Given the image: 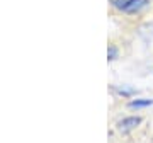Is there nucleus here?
<instances>
[{"mask_svg":"<svg viewBox=\"0 0 153 143\" xmlns=\"http://www.w3.org/2000/svg\"><path fill=\"white\" fill-rule=\"evenodd\" d=\"M153 104V101L152 99H136V101H131V102H129V107H133V109H134V107H148V106H152Z\"/></svg>","mask_w":153,"mask_h":143,"instance_id":"obj_3","label":"nucleus"},{"mask_svg":"<svg viewBox=\"0 0 153 143\" xmlns=\"http://www.w3.org/2000/svg\"><path fill=\"white\" fill-rule=\"evenodd\" d=\"M140 123H141V118H138V116H129V118H124L123 121L117 123V128H119L123 133H128V131H131V130H134Z\"/></svg>","mask_w":153,"mask_h":143,"instance_id":"obj_2","label":"nucleus"},{"mask_svg":"<svg viewBox=\"0 0 153 143\" xmlns=\"http://www.w3.org/2000/svg\"><path fill=\"white\" fill-rule=\"evenodd\" d=\"M107 56H109V60H114V58H116V48H114V46H109V50H107Z\"/></svg>","mask_w":153,"mask_h":143,"instance_id":"obj_4","label":"nucleus"},{"mask_svg":"<svg viewBox=\"0 0 153 143\" xmlns=\"http://www.w3.org/2000/svg\"><path fill=\"white\" fill-rule=\"evenodd\" d=\"M112 7L126 14H136L148 5V0H111Z\"/></svg>","mask_w":153,"mask_h":143,"instance_id":"obj_1","label":"nucleus"}]
</instances>
